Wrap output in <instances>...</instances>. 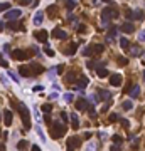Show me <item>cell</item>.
<instances>
[{"label": "cell", "instance_id": "83f0119b", "mask_svg": "<svg viewBox=\"0 0 145 151\" xmlns=\"http://www.w3.org/2000/svg\"><path fill=\"white\" fill-rule=\"evenodd\" d=\"M138 94H140V86H137V84H135V86L132 87V91H130V96L132 97H137Z\"/></svg>", "mask_w": 145, "mask_h": 151}, {"label": "cell", "instance_id": "816d5d0a", "mask_svg": "<svg viewBox=\"0 0 145 151\" xmlns=\"http://www.w3.org/2000/svg\"><path fill=\"white\" fill-rule=\"evenodd\" d=\"M120 123H122L123 128H128V121H127V119H120Z\"/></svg>", "mask_w": 145, "mask_h": 151}, {"label": "cell", "instance_id": "5b68a950", "mask_svg": "<svg viewBox=\"0 0 145 151\" xmlns=\"http://www.w3.org/2000/svg\"><path fill=\"white\" fill-rule=\"evenodd\" d=\"M21 15H22L21 8H14V10L5 12V14H4V19H5V20H17V19H21Z\"/></svg>", "mask_w": 145, "mask_h": 151}, {"label": "cell", "instance_id": "74e56055", "mask_svg": "<svg viewBox=\"0 0 145 151\" xmlns=\"http://www.w3.org/2000/svg\"><path fill=\"white\" fill-rule=\"evenodd\" d=\"M8 8H10V3H8V2H4V3H2V12L5 14V12H8Z\"/></svg>", "mask_w": 145, "mask_h": 151}, {"label": "cell", "instance_id": "4fadbf2b", "mask_svg": "<svg viewBox=\"0 0 145 151\" xmlns=\"http://www.w3.org/2000/svg\"><path fill=\"white\" fill-rule=\"evenodd\" d=\"M4 124L5 126H10L12 124V111H7V109H4Z\"/></svg>", "mask_w": 145, "mask_h": 151}, {"label": "cell", "instance_id": "7402d4cb", "mask_svg": "<svg viewBox=\"0 0 145 151\" xmlns=\"http://www.w3.org/2000/svg\"><path fill=\"white\" fill-rule=\"evenodd\" d=\"M47 15L51 17V19H54L56 15H57V7H56V5H51V7H47Z\"/></svg>", "mask_w": 145, "mask_h": 151}, {"label": "cell", "instance_id": "11a10c76", "mask_svg": "<svg viewBox=\"0 0 145 151\" xmlns=\"http://www.w3.org/2000/svg\"><path fill=\"white\" fill-rule=\"evenodd\" d=\"M30 151H41V148H39V146H37V144H34V146H32V148H30Z\"/></svg>", "mask_w": 145, "mask_h": 151}, {"label": "cell", "instance_id": "6da1fadb", "mask_svg": "<svg viewBox=\"0 0 145 151\" xmlns=\"http://www.w3.org/2000/svg\"><path fill=\"white\" fill-rule=\"evenodd\" d=\"M118 10L117 8H113V7H106L101 10V25L103 27H108L110 25V20L111 19H117L118 17Z\"/></svg>", "mask_w": 145, "mask_h": 151}, {"label": "cell", "instance_id": "f907efd6", "mask_svg": "<svg viewBox=\"0 0 145 151\" xmlns=\"http://www.w3.org/2000/svg\"><path fill=\"white\" fill-rule=\"evenodd\" d=\"M8 76H10V77H12V79H14L15 82H19V77H17V76L14 74V72H8Z\"/></svg>", "mask_w": 145, "mask_h": 151}, {"label": "cell", "instance_id": "ba28073f", "mask_svg": "<svg viewBox=\"0 0 145 151\" xmlns=\"http://www.w3.org/2000/svg\"><path fill=\"white\" fill-rule=\"evenodd\" d=\"M34 37L37 39L39 42H42V44H47V30H37V32H34Z\"/></svg>", "mask_w": 145, "mask_h": 151}, {"label": "cell", "instance_id": "d6986e66", "mask_svg": "<svg viewBox=\"0 0 145 151\" xmlns=\"http://www.w3.org/2000/svg\"><path fill=\"white\" fill-rule=\"evenodd\" d=\"M103 50H105V45H101V44H95V45H93V55L101 54Z\"/></svg>", "mask_w": 145, "mask_h": 151}, {"label": "cell", "instance_id": "3957f363", "mask_svg": "<svg viewBox=\"0 0 145 151\" xmlns=\"http://www.w3.org/2000/svg\"><path fill=\"white\" fill-rule=\"evenodd\" d=\"M51 134H52L54 139H59L61 136L66 134V126H64L61 121H54V123H52V133H51Z\"/></svg>", "mask_w": 145, "mask_h": 151}, {"label": "cell", "instance_id": "f6af8a7d", "mask_svg": "<svg viewBox=\"0 0 145 151\" xmlns=\"http://www.w3.org/2000/svg\"><path fill=\"white\" fill-rule=\"evenodd\" d=\"M88 151H96V144H95V143H90V146H88Z\"/></svg>", "mask_w": 145, "mask_h": 151}, {"label": "cell", "instance_id": "db71d44e", "mask_svg": "<svg viewBox=\"0 0 145 151\" xmlns=\"http://www.w3.org/2000/svg\"><path fill=\"white\" fill-rule=\"evenodd\" d=\"M32 0H21V5H29Z\"/></svg>", "mask_w": 145, "mask_h": 151}, {"label": "cell", "instance_id": "f35d334b", "mask_svg": "<svg viewBox=\"0 0 145 151\" xmlns=\"http://www.w3.org/2000/svg\"><path fill=\"white\" fill-rule=\"evenodd\" d=\"M86 66H88L90 69H95V67H96V61H88V62H86Z\"/></svg>", "mask_w": 145, "mask_h": 151}, {"label": "cell", "instance_id": "603a6c76", "mask_svg": "<svg viewBox=\"0 0 145 151\" xmlns=\"http://www.w3.org/2000/svg\"><path fill=\"white\" fill-rule=\"evenodd\" d=\"M71 126H73L74 129H78V128H79V119H78L76 114H71Z\"/></svg>", "mask_w": 145, "mask_h": 151}, {"label": "cell", "instance_id": "f546056e", "mask_svg": "<svg viewBox=\"0 0 145 151\" xmlns=\"http://www.w3.org/2000/svg\"><path fill=\"white\" fill-rule=\"evenodd\" d=\"M83 55L84 57H90V55H93V45H90V47H86L83 50Z\"/></svg>", "mask_w": 145, "mask_h": 151}, {"label": "cell", "instance_id": "8d00e7d4", "mask_svg": "<svg viewBox=\"0 0 145 151\" xmlns=\"http://www.w3.org/2000/svg\"><path fill=\"white\" fill-rule=\"evenodd\" d=\"M44 52H46V55H47V57H54V50H52V49H49V45L44 49Z\"/></svg>", "mask_w": 145, "mask_h": 151}, {"label": "cell", "instance_id": "ac0fdd59", "mask_svg": "<svg viewBox=\"0 0 145 151\" xmlns=\"http://www.w3.org/2000/svg\"><path fill=\"white\" fill-rule=\"evenodd\" d=\"M115 35H117V27H110L108 34H106V41H108V42H111L113 39H115Z\"/></svg>", "mask_w": 145, "mask_h": 151}, {"label": "cell", "instance_id": "277c9868", "mask_svg": "<svg viewBox=\"0 0 145 151\" xmlns=\"http://www.w3.org/2000/svg\"><path fill=\"white\" fill-rule=\"evenodd\" d=\"M19 113H21V117H22V123H24V128L25 129H30V119H29V109L25 108V104H19Z\"/></svg>", "mask_w": 145, "mask_h": 151}, {"label": "cell", "instance_id": "f1b7e54d", "mask_svg": "<svg viewBox=\"0 0 145 151\" xmlns=\"http://www.w3.org/2000/svg\"><path fill=\"white\" fill-rule=\"evenodd\" d=\"M76 49H78V44H71V45H69V49L66 50V54H68V55H73L74 52H76Z\"/></svg>", "mask_w": 145, "mask_h": 151}, {"label": "cell", "instance_id": "91938a15", "mask_svg": "<svg viewBox=\"0 0 145 151\" xmlns=\"http://www.w3.org/2000/svg\"><path fill=\"white\" fill-rule=\"evenodd\" d=\"M84 138H86V139H90V138H91V133H90V131H88V133H84Z\"/></svg>", "mask_w": 145, "mask_h": 151}, {"label": "cell", "instance_id": "f5cc1de1", "mask_svg": "<svg viewBox=\"0 0 145 151\" xmlns=\"http://www.w3.org/2000/svg\"><path fill=\"white\" fill-rule=\"evenodd\" d=\"M37 133H39L41 139H46V136H44V133H42V129H41V128H37Z\"/></svg>", "mask_w": 145, "mask_h": 151}, {"label": "cell", "instance_id": "be15d7a7", "mask_svg": "<svg viewBox=\"0 0 145 151\" xmlns=\"http://www.w3.org/2000/svg\"><path fill=\"white\" fill-rule=\"evenodd\" d=\"M144 79H145V71H144Z\"/></svg>", "mask_w": 145, "mask_h": 151}, {"label": "cell", "instance_id": "680465c9", "mask_svg": "<svg viewBox=\"0 0 145 151\" xmlns=\"http://www.w3.org/2000/svg\"><path fill=\"white\" fill-rule=\"evenodd\" d=\"M8 49H10L8 47V44H4V52H8Z\"/></svg>", "mask_w": 145, "mask_h": 151}, {"label": "cell", "instance_id": "ab89813d", "mask_svg": "<svg viewBox=\"0 0 145 151\" xmlns=\"http://www.w3.org/2000/svg\"><path fill=\"white\" fill-rule=\"evenodd\" d=\"M138 41H140V42H145V30H142V32L138 34Z\"/></svg>", "mask_w": 145, "mask_h": 151}, {"label": "cell", "instance_id": "d6a6232c", "mask_svg": "<svg viewBox=\"0 0 145 151\" xmlns=\"http://www.w3.org/2000/svg\"><path fill=\"white\" fill-rule=\"evenodd\" d=\"M64 5L68 8H74V5H76V0H64Z\"/></svg>", "mask_w": 145, "mask_h": 151}, {"label": "cell", "instance_id": "7dc6e473", "mask_svg": "<svg viewBox=\"0 0 145 151\" xmlns=\"http://www.w3.org/2000/svg\"><path fill=\"white\" fill-rule=\"evenodd\" d=\"M42 89H44L42 86H34V87H32V91H35V92H41Z\"/></svg>", "mask_w": 145, "mask_h": 151}, {"label": "cell", "instance_id": "e575fe53", "mask_svg": "<svg viewBox=\"0 0 145 151\" xmlns=\"http://www.w3.org/2000/svg\"><path fill=\"white\" fill-rule=\"evenodd\" d=\"M125 15H127V20H133V10H130V8H127V12H125Z\"/></svg>", "mask_w": 145, "mask_h": 151}, {"label": "cell", "instance_id": "8992f818", "mask_svg": "<svg viewBox=\"0 0 145 151\" xmlns=\"http://www.w3.org/2000/svg\"><path fill=\"white\" fill-rule=\"evenodd\" d=\"M66 144H68V151H74V150H78V148L81 146V139H79L78 136H71Z\"/></svg>", "mask_w": 145, "mask_h": 151}, {"label": "cell", "instance_id": "4dcf8cb0", "mask_svg": "<svg viewBox=\"0 0 145 151\" xmlns=\"http://www.w3.org/2000/svg\"><path fill=\"white\" fill-rule=\"evenodd\" d=\"M117 61H118V64H120V66H127L128 59H127V57H123V55H118V57H117Z\"/></svg>", "mask_w": 145, "mask_h": 151}, {"label": "cell", "instance_id": "52a82bcc", "mask_svg": "<svg viewBox=\"0 0 145 151\" xmlns=\"http://www.w3.org/2000/svg\"><path fill=\"white\" fill-rule=\"evenodd\" d=\"M88 82H90V79L86 77V76H81L79 79L76 81V86H74V89L76 91H83L86 86H88Z\"/></svg>", "mask_w": 145, "mask_h": 151}, {"label": "cell", "instance_id": "2e32d148", "mask_svg": "<svg viewBox=\"0 0 145 151\" xmlns=\"http://www.w3.org/2000/svg\"><path fill=\"white\" fill-rule=\"evenodd\" d=\"M76 79H78V76H76V72L74 71H69L68 74H66V82H76Z\"/></svg>", "mask_w": 145, "mask_h": 151}, {"label": "cell", "instance_id": "ee69618b", "mask_svg": "<svg viewBox=\"0 0 145 151\" xmlns=\"http://www.w3.org/2000/svg\"><path fill=\"white\" fill-rule=\"evenodd\" d=\"M113 141H117V144H120L122 141H123V139H122V136H118V134H115V136H113Z\"/></svg>", "mask_w": 145, "mask_h": 151}, {"label": "cell", "instance_id": "9a60e30c", "mask_svg": "<svg viewBox=\"0 0 145 151\" xmlns=\"http://www.w3.org/2000/svg\"><path fill=\"white\" fill-rule=\"evenodd\" d=\"M122 30H123L125 34H130V32L135 30V27H133V24H132V22H125L123 25H122Z\"/></svg>", "mask_w": 145, "mask_h": 151}, {"label": "cell", "instance_id": "e0dca14e", "mask_svg": "<svg viewBox=\"0 0 145 151\" xmlns=\"http://www.w3.org/2000/svg\"><path fill=\"white\" fill-rule=\"evenodd\" d=\"M130 54H132V55H135V57H138V55L144 54V50L138 47V45H132V47H130Z\"/></svg>", "mask_w": 145, "mask_h": 151}, {"label": "cell", "instance_id": "94428289", "mask_svg": "<svg viewBox=\"0 0 145 151\" xmlns=\"http://www.w3.org/2000/svg\"><path fill=\"white\" fill-rule=\"evenodd\" d=\"M0 150H2V151H5V144H4V143H2V146H0Z\"/></svg>", "mask_w": 145, "mask_h": 151}, {"label": "cell", "instance_id": "c3c4849f", "mask_svg": "<svg viewBox=\"0 0 145 151\" xmlns=\"http://www.w3.org/2000/svg\"><path fill=\"white\" fill-rule=\"evenodd\" d=\"M110 151H120V144H113L110 148Z\"/></svg>", "mask_w": 145, "mask_h": 151}, {"label": "cell", "instance_id": "ffe728a7", "mask_svg": "<svg viewBox=\"0 0 145 151\" xmlns=\"http://www.w3.org/2000/svg\"><path fill=\"white\" fill-rule=\"evenodd\" d=\"M42 19H44V14H42V12H35V15H34V24H35V25H41V24H42Z\"/></svg>", "mask_w": 145, "mask_h": 151}, {"label": "cell", "instance_id": "836d02e7", "mask_svg": "<svg viewBox=\"0 0 145 151\" xmlns=\"http://www.w3.org/2000/svg\"><path fill=\"white\" fill-rule=\"evenodd\" d=\"M132 108H133V103H132V101H125L123 103V109L125 111H130Z\"/></svg>", "mask_w": 145, "mask_h": 151}, {"label": "cell", "instance_id": "484cf974", "mask_svg": "<svg viewBox=\"0 0 145 151\" xmlns=\"http://www.w3.org/2000/svg\"><path fill=\"white\" fill-rule=\"evenodd\" d=\"M144 12H142V10H135V12H133V20H144Z\"/></svg>", "mask_w": 145, "mask_h": 151}, {"label": "cell", "instance_id": "30bf717a", "mask_svg": "<svg viewBox=\"0 0 145 151\" xmlns=\"http://www.w3.org/2000/svg\"><path fill=\"white\" fill-rule=\"evenodd\" d=\"M74 108H76L78 111H86L88 108H90V104H88L86 99H78L76 103H74Z\"/></svg>", "mask_w": 145, "mask_h": 151}, {"label": "cell", "instance_id": "681fc988", "mask_svg": "<svg viewBox=\"0 0 145 151\" xmlns=\"http://www.w3.org/2000/svg\"><path fill=\"white\" fill-rule=\"evenodd\" d=\"M90 101H91V104L95 106V104H96V101H98V97L96 96H90Z\"/></svg>", "mask_w": 145, "mask_h": 151}, {"label": "cell", "instance_id": "7a4b0ae2", "mask_svg": "<svg viewBox=\"0 0 145 151\" xmlns=\"http://www.w3.org/2000/svg\"><path fill=\"white\" fill-rule=\"evenodd\" d=\"M30 54H37V49H30V50H21V49H17L12 52V57H14L15 61H25L27 57H30Z\"/></svg>", "mask_w": 145, "mask_h": 151}, {"label": "cell", "instance_id": "9f6ffc18", "mask_svg": "<svg viewBox=\"0 0 145 151\" xmlns=\"http://www.w3.org/2000/svg\"><path fill=\"white\" fill-rule=\"evenodd\" d=\"M7 66H8V62L5 59H2V67H7Z\"/></svg>", "mask_w": 145, "mask_h": 151}, {"label": "cell", "instance_id": "44dd1931", "mask_svg": "<svg viewBox=\"0 0 145 151\" xmlns=\"http://www.w3.org/2000/svg\"><path fill=\"white\" fill-rule=\"evenodd\" d=\"M96 74L98 77H106V76H110V72L106 71V67H96Z\"/></svg>", "mask_w": 145, "mask_h": 151}, {"label": "cell", "instance_id": "d4e9b609", "mask_svg": "<svg viewBox=\"0 0 145 151\" xmlns=\"http://www.w3.org/2000/svg\"><path fill=\"white\" fill-rule=\"evenodd\" d=\"M30 67H32V72H34V74H41V72H44V67H42V66L30 64Z\"/></svg>", "mask_w": 145, "mask_h": 151}, {"label": "cell", "instance_id": "8fae6325", "mask_svg": "<svg viewBox=\"0 0 145 151\" xmlns=\"http://www.w3.org/2000/svg\"><path fill=\"white\" fill-rule=\"evenodd\" d=\"M110 84L115 86V87L120 86V84H122V74H111L110 76Z\"/></svg>", "mask_w": 145, "mask_h": 151}, {"label": "cell", "instance_id": "9c48e42d", "mask_svg": "<svg viewBox=\"0 0 145 151\" xmlns=\"http://www.w3.org/2000/svg\"><path fill=\"white\" fill-rule=\"evenodd\" d=\"M19 74H21L22 77H30L34 72H32V67H30V66H21V67H19Z\"/></svg>", "mask_w": 145, "mask_h": 151}, {"label": "cell", "instance_id": "6f0895ef", "mask_svg": "<svg viewBox=\"0 0 145 151\" xmlns=\"http://www.w3.org/2000/svg\"><path fill=\"white\" fill-rule=\"evenodd\" d=\"M44 121H46V123H51V117H49V114H46V116H44Z\"/></svg>", "mask_w": 145, "mask_h": 151}, {"label": "cell", "instance_id": "5bb4252c", "mask_svg": "<svg viewBox=\"0 0 145 151\" xmlns=\"http://www.w3.org/2000/svg\"><path fill=\"white\" fill-rule=\"evenodd\" d=\"M98 96L101 97L103 101H110V99H111V92H110V91H105V89H100V91H98Z\"/></svg>", "mask_w": 145, "mask_h": 151}, {"label": "cell", "instance_id": "d590c367", "mask_svg": "<svg viewBox=\"0 0 145 151\" xmlns=\"http://www.w3.org/2000/svg\"><path fill=\"white\" fill-rule=\"evenodd\" d=\"M17 148H19V150H21V151H24V150H25V148H27V141H24V139H22L21 143L17 144Z\"/></svg>", "mask_w": 145, "mask_h": 151}, {"label": "cell", "instance_id": "60d3db41", "mask_svg": "<svg viewBox=\"0 0 145 151\" xmlns=\"http://www.w3.org/2000/svg\"><path fill=\"white\" fill-rule=\"evenodd\" d=\"M59 116H61L62 123H66V121H68V114H66V113H64V111H61V114H59Z\"/></svg>", "mask_w": 145, "mask_h": 151}, {"label": "cell", "instance_id": "6125c7cd", "mask_svg": "<svg viewBox=\"0 0 145 151\" xmlns=\"http://www.w3.org/2000/svg\"><path fill=\"white\" fill-rule=\"evenodd\" d=\"M103 2H106V3H110V2H111V0H103Z\"/></svg>", "mask_w": 145, "mask_h": 151}, {"label": "cell", "instance_id": "bcb514c9", "mask_svg": "<svg viewBox=\"0 0 145 151\" xmlns=\"http://www.w3.org/2000/svg\"><path fill=\"white\" fill-rule=\"evenodd\" d=\"M76 30H78V32H79V34H83L84 30H86V25H79V27H78Z\"/></svg>", "mask_w": 145, "mask_h": 151}, {"label": "cell", "instance_id": "4316f807", "mask_svg": "<svg viewBox=\"0 0 145 151\" xmlns=\"http://www.w3.org/2000/svg\"><path fill=\"white\" fill-rule=\"evenodd\" d=\"M7 27L10 29V30H19V29H22V25L21 24H17V22H8Z\"/></svg>", "mask_w": 145, "mask_h": 151}, {"label": "cell", "instance_id": "b9f144b4", "mask_svg": "<svg viewBox=\"0 0 145 151\" xmlns=\"http://www.w3.org/2000/svg\"><path fill=\"white\" fill-rule=\"evenodd\" d=\"M64 101H66V103H71V101H73V94H64Z\"/></svg>", "mask_w": 145, "mask_h": 151}, {"label": "cell", "instance_id": "7c38bea8", "mask_svg": "<svg viewBox=\"0 0 145 151\" xmlns=\"http://www.w3.org/2000/svg\"><path fill=\"white\" fill-rule=\"evenodd\" d=\"M52 37L64 41V39H68V34H66L64 30H61V29H54V30H52Z\"/></svg>", "mask_w": 145, "mask_h": 151}, {"label": "cell", "instance_id": "cb8c5ba5", "mask_svg": "<svg viewBox=\"0 0 145 151\" xmlns=\"http://www.w3.org/2000/svg\"><path fill=\"white\" fill-rule=\"evenodd\" d=\"M120 45H122V49H123V50H128V47H130V42H128V39L122 37V39H120Z\"/></svg>", "mask_w": 145, "mask_h": 151}, {"label": "cell", "instance_id": "7bdbcfd3", "mask_svg": "<svg viewBox=\"0 0 145 151\" xmlns=\"http://www.w3.org/2000/svg\"><path fill=\"white\" fill-rule=\"evenodd\" d=\"M120 117H118V114H111L110 116V123H115V121H118Z\"/></svg>", "mask_w": 145, "mask_h": 151}, {"label": "cell", "instance_id": "1f68e13d", "mask_svg": "<svg viewBox=\"0 0 145 151\" xmlns=\"http://www.w3.org/2000/svg\"><path fill=\"white\" fill-rule=\"evenodd\" d=\"M41 109H42V113H44V114H49V113L52 111V106H51V104H44Z\"/></svg>", "mask_w": 145, "mask_h": 151}]
</instances>
